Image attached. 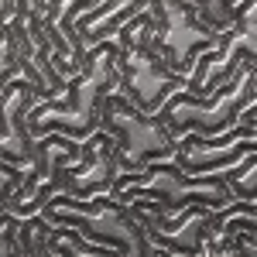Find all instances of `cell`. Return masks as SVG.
Returning <instances> with one entry per match:
<instances>
[{
  "label": "cell",
  "mask_w": 257,
  "mask_h": 257,
  "mask_svg": "<svg viewBox=\"0 0 257 257\" xmlns=\"http://www.w3.org/2000/svg\"><path fill=\"white\" fill-rule=\"evenodd\" d=\"M106 196L113 202H141V206H155L165 213H178L189 202H202L209 209L226 206L230 202V189L219 172H202V175H189L182 172L172 158L148 161L138 172L117 175L113 185L106 189Z\"/></svg>",
  "instance_id": "cell-1"
},
{
  "label": "cell",
  "mask_w": 257,
  "mask_h": 257,
  "mask_svg": "<svg viewBox=\"0 0 257 257\" xmlns=\"http://www.w3.org/2000/svg\"><path fill=\"white\" fill-rule=\"evenodd\" d=\"M48 223H65L76 226L86 240H93L99 247L113 250V254H138V257H161L158 247H151V240L144 237L141 223L134 219L131 206L113 202L106 192L89 199H76L69 192H55L45 206L38 209Z\"/></svg>",
  "instance_id": "cell-4"
},
{
  "label": "cell",
  "mask_w": 257,
  "mask_h": 257,
  "mask_svg": "<svg viewBox=\"0 0 257 257\" xmlns=\"http://www.w3.org/2000/svg\"><path fill=\"white\" fill-rule=\"evenodd\" d=\"M96 120L99 131H106L113 138V161H117V175L138 172L148 161L172 158L178 138H172L161 127L155 113H144L141 106H134L123 93H106L96 103Z\"/></svg>",
  "instance_id": "cell-5"
},
{
  "label": "cell",
  "mask_w": 257,
  "mask_h": 257,
  "mask_svg": "<svg viewBox=\"0 0 257 257\" xmlns=\"http://www.w3.org/2000/svg\"><path fill=\"white\" fill-rule=\"evenodd\" d=\"M254 93H257V59H247L226 82H219L209 96H192L185 89L168 93L165 103L155 110V120L172 138H182L189 131L209 138V134L233 127L243 113V106L254 103Z\"/></svg>",
  "instance_id": "cell-3"
},
{
  "label": "cell",
  "mask_w": 257,
  "mask_h": 257,
  "mask_svg": "<svg viewBox=\"0 0 257 257\" xmlns=\"http://www.w3.org/2000/svg\"><path fill=\"white\" fill-rule=\"evenodd\" d=\"M14 14V0H0V28L7 24V18Z\"/></svg>",
  "instance_id": "cell-13"
},
{
  "label": "cell",
  "mask_w": 257,
  "mask_h": 257,
  "mask_svg": "<svg viewBox=\"0 0 257 257\" xmlns=\"http://www.w3.org/2000/svg\"><path fill=\"white\" fill-rule=\"evenodd\" d=\"M151 35H155V21L148 14V7H141L131 21H123L113 35V41H117V55H113L117 93H123L144 113H155L168 93L185 86V76H178L165 65Z\"/></svg>",
  "instance_id": "cell-2"
},
{
  "label": "cell",
  "mask_w": 257,
  "mask_h": 257,
  "mask_svg": "<svg viewBox=\"0 0 257 257\" xmlns=\"http://www.w3.org/2000/svg\"><path fill=\"white\" fill-rule=\"evenodd\" d=\"M4 233H0V254L14 257L18 254V216L14 213H4Z\"/></svg>",
  "instance_id": "cell-12"
},
{
  "label": "cell",
  "mask_w": 257,
  "mask_h": 257,
  "mask_svg": "<svg viewBox=\"0 0 257 257\" xmlns=\"http://www.w3.org/2000/svg\"><path fill=\"white\" fill-rule=\"evenodd\" d=\"M45 254H59V257H106L113 250L99 247L93 240H86L76 226H65V223H52L48 226V237H45Z\"/></svg>",
  "instance_id": "cell-8"
},
{
  "label": "cell",
  "mask_w": 257,
  "mask_h": 257,
  "mask_svg": "<svg viewBox=\"0 0 257 257\" xmlns=\"http://www.w3.org/2000/svg\"><path fill=\"white\" fill-rule=\"evenodd\" d=\"M93 4H99V0H65V4H62L55 28H59L62 38H69V45H72V24H76V18H79L86 7H93Z\"/></svg>",
  "instance_id": "cell-11"
},
{
  "label": "cell",
  "mask_w": 257,
  "mask_h": 257,
  "mask_svg": "<svg viewBox=\"0 0 257 257\" xmlns=\"http://www.w3.org/2000/svg\"><path fill=\"white\" fill-rule=\"evenodd\" d=\"M144 7H148L151 21H155L151 41L161 52L165 65L172 72H178V76H185L192 69L199 52L216 45L219 31H213L206 21L199 18L189 0H148Z\"/></svg>",
  "instance_id": "cell-6"
},
{
  "label": "cell",
  "mask_w": 257,
  "mask_h": 257,
  "mask_svg": "<svg viewBox=\"0 0 257 257\" xmlns=\"http://www.w3.org/2000/svg\"><path fill=\"white\" fill-rule=\"evenodd\" d=\"M219 175H223V182H226V189H230L233 199L257 202V151L243 155V158L233 161V165H226Z\"/></svg>",
  "instance_id": "cell-9"
},
{
  "label": "cell",
  "mask_w": 257,
  "mask_h": 257,
  "mask_svg": "<svg viewBox=\"0 0 257 257\" xmlns=\"http://www.w3.org/2000/svg\"><path fill=\"white\" fill-rule=\"evenodd\" d=\"M192 7H196V14L213 31H223V28H230V24H237L240 21V14H237V0H189Z\"/></svg>",
  "instance_id": "cell-10"
},
{
  "label": "cell",
  "mask_w": 257,
  "mask_h": 257,
  "mask_svg": "<svg viewBox=\"0 0 257 257\" xmlns=\"http://www.w3.org/2000/svg\"><path fill=\"white\" fill-rule=\"evenodd\" d=\"M113 178H117L113 138L96 127L89 138L79 141V158L65 165V192L76 199H89L106 192L113 185Z\"/></svg>",
  "instance_id": "cell-7"
}]
</instances>
